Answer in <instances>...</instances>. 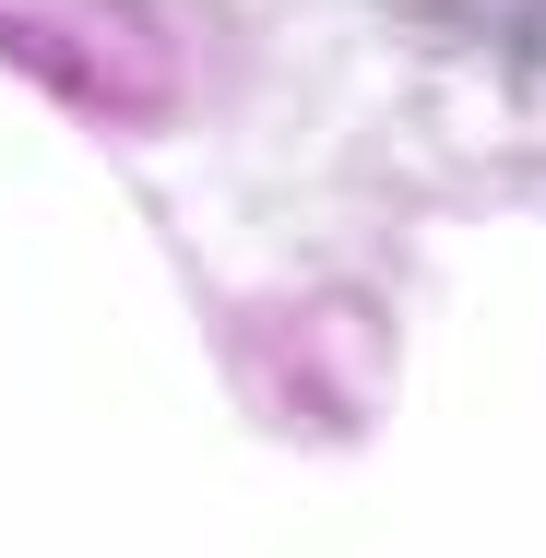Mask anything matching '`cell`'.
Returning a JSON list of instances; mask_svg holds the SVG:
<instances>
[{
	"mask_svg": "<svg viewBox=\"0 0 546 558\" xmlns=\"http://www.w3.org/2000/svg\"><path fill=\"white\" fill-rule=\"evenodd\" d=\"M0 72H36L84 119H167L179 108L167 36L143 12H119V0H0Z\"/></svg>",
	"mask_w": 546,
	"mask_h": 558,
	"instance_id": "cell-1",
	"label": "cell"
}]
</instances>
